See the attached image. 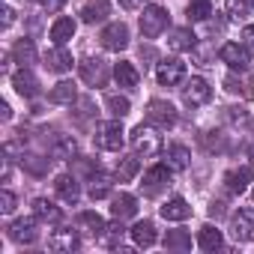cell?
<instances>
[{"instance_id": "10", "label": "cell", "mask_w": 254, "mask_h": 254, "mask_svg": "<svg viewBox=\"0 0 254 254\" xmlns=\"http://www.w3.org/2000/svg\"><path fill=\"white\" fill-rule=\"evenodd\" d=\"M165 186H171V165H156V168H150L144 174V183H141L144 194H156Z\"/></svg>"}, {"instance_id": "46", "label": "cell", "mask_w": 254, "mask_h": 254, "mask_svg": "<svg viewBox=\"0 0 254 254\" xmlns=\"http://www.w3.org/2000/svg\"><path fill=\"white\" fill-rule=\"evenodd\" d=\"M12 18H15V12H12V6H6V9H3V27H9Z\"/></svg>"}, {"instance_id": "37", "label": "cell", "mask_w": 254, "mask_h": 254, "mask_svg": "<svg viewBox=\"0 0 254 254\" xmlns=\"http://www.w3.org/2000/svg\"><path fill=\"white\" fill-rule=\"evenodd\" d=\"M48 159H42V156H21V168H27L30 174H36V177H42V174H48Z\"/></svg>"}, {"instance_id": "29", "label": "cell", "mask_w": 254, "mask_h": 254, "mask_svg": "<svg viewBox=\"0 0 254 254\" xmlns=\"http://www.w3.org/2000/svg\"><path fill=\"white\" fill-rule=\"evenodd\" d=\"M165 159H168V165H171V171H186L189 168V150L183 147V144H171L168 150H165Z\"/></svg>"}, {"instance_id": "22", "label": "cell", "mask_w": 254, "mask_h": 254, "mask_svg": "<svg viewBox=\"0 0 254 254\" xmlns=\"http://www.w3.org/2000/svg\"><path fill=\"white\" fill-rule=\"evenodd\" d=\"M54 189H57V194L66 200V203H78V197H81V189H78V180L75 177H69V174H63V177H57V183H54Z\"/></svg>"}, {"instance_id": "40", "label": "cell", "mask_w": 254, "mask_h": 254, "mask_svg": "<svg viewBox=\"0 0 254 254\" xmlns=\"http://www.w3.org/2000/svg\"><path fill=\"white\" fill-rule=\"evenodd\" d=\"M224 84H227V90H230V93H239V90H242L245 96H251V93L245 90V87H248V78H236V75H227V81H224Z\"/></svg>"}, {"instance_id": "9", "label": "cell", "mask_w": 254, "mask_h": 254, "mask_svg": "<svg viewBox=\"0 0 254 254\" xmlns=\"http://www.w3.org/2000/svg\"><path fill=\"white\" fill-rule=\"evenodd\" d=\"M81 78H84V84H90V87H105V81H108V66H105V60L87 57V60L81 63Z\"/></svg>"}, {"instance_id": "16", "label": "cell", "mask_w": 254, "mask_h": 254, "mask_svg": "<svg viewBox=\"0 0 254 254\" xmlns=\"http://www.w3.org/2000/svg\"><path fill=\"white\" fill-rule=\"evenodd\" d=\"M114 78H117V84H120V87H126V90H135V87L141 84L138 69H135L132 63H126V60H120V63L114 66Z\"/></svg>"}, {"instance_id": "41", "label": "cell", "mask_w": 254, "mask_h": 254, "mask_svg": "<svg viewBox=\"0 0 254 254\" xmlns=\"http://www.w3.org/2000/svg\"><path fill=\"white\" fill-rule=\"evenodd\" d=\"M12 209H15V194H12V191L6 189L3 194H0V212H6V215H9Z\"/></svg>"}, {"instance_id": "43", "label": "cell", "mask_w": 254, "mask_h": 254, "mask_svg": "<svg viewBox=\"0 0 254 254\" xmlns=\"http://www.w3.org/2000/svg\"><path fill=\"white\" fill-rule=\"evenodd\" d=\"M120 6H123V9H141L144 0H120Z\"/></svg>"}, {"instance_id": "12", "label": "cell", "mask_w": 254, "mask_h": 254, "mask_svg": "<svg viewBox=\"0 0 254 254\" xmlns=\"http://www.w3.org/2000/svg\"><path fill=\"white\" fill-rule=\"evenodd\" d=\"M12 87H15V93H18V96H24V99L39 96V81H36V75H33L30 69H24V66L12 75Z\"/></svg>"}, {"instance_id": "1", "label": "cell", "mask_w": 254, "mask_h": 254, "mask_svg": "<svg viewBox=\"0 0 254 254\" xmlns=\"http://www.w3.org/2000/svg\"><path fill=\"white\" fill-rule=\"evenodd\" d=\"M132 150H135V156H144V159L162 153V135L153 129V123L150 126H144V123L135 126V132H132Z\"/></svg>"}, {"instance_id": "23", "label": "cell", "mask_w": 254, "mask_h": 254, "mask_svg": "<svg viewBox=\"0 0 254 254\" xmlns=\"http://www.w3.org/2000/svg\"><path fill=\"white\" fill-rule=\"evenodd\" d=\"M111 212H114V218H132L135 212H138V200L132 197V194H117L114 197V206H111Z\"/></svg>"}, {"instance_id": "44", "label": "cell", "mask_w": 254, "mask_h": 254, "mask_svg": "<svg viewBox=\"0 0 254 254\" xmlns=\"http://www.w3.org/2000/svg\"><path fill=\"white\" fill-rule=\"evenodd\" d=\"M242 39H245V45H254V24H248L242 30Z\"/></svg>"}, {"instance_id": "2", "label": "cell", "mask_w": 254, "mask_h": 254, "mask_svg": "<svg viewBox=\"0 0 254 254\" xmlns=\"http://www.w3.org/2000/svg\"><path fill=\"white\" fill-rule=\"evenodd\" d=\"M168 21H171L168 9L153 3V6H147L144 15H141V33H144L147 39H156V36H162V33L168 30Z\"/></svg>"}, {"instance_id": "17", "label": "cell", "mask_w": 254, "mask_h": 254, "mask_svg": "<svg viewBox=\"0 0 254 254\" xmlns=\"http://www.w3.org/2000/svg\"><path fill=\"white\" fill-rule=\"evenodd\" d=\"M248 183H251V168H233L224 177V186H227L230 194H242L248 189Z\"/></svg>"}, {"instance_id": "33", "label": "cell", "mask_w": 254, "mask_h": 254, "mask_svg": "<svg viewBox=\"0 0 254 254\" xmlns=\"http://www.w3.org/2000/svg\"><path fill=\"white\" fill-rule=\"evenodd\" d=\"M171 48H174V51H191V48H194V33H191L189 27L174 30V33H171Z\"/></svg>"}, {"instance_id": "4", "label": "cell", "mask_w": 254, "mask_h": 254, "mask_svg": "<svg viewBox=\"0 0 254 254\" xmlns=\"http://www.w3.org/2000/svg\"><path fill=\"white\" fill-rule=\"evenodd\" d=\"M147 123H153L156 129H171L177 123V108L165 99H153L147 105Z\"/></svg>"}, {"instance_id": "47", "label": "cell", "mask_w": 254, "mask_h": 254, "mask_svg": "<svg viewBox=\"0 0 254 254\" xmlns=\"http://www.w3.org/2000/svg\"><path fill=\"white\" fill-rule=\"evenodd\" d=\"M251 162H254V147H251Z\"/></svg>"}, {"instance_id": "8", "label": "cell", "mask_w": 254, "mask_h": 254, "mask_svg": "<svg viewBox=\"0 0 254 254\" xmlns=\"http://www.w3.org/2000/svg\"><path fill=\"white\" fill-rule=\"evenodd\" d=\"M126 45H129V27L123 21H114L102 30V48L105 51H123Z\"/></svg>"}, {"instance_id": "25", "label": "cell", "mask_w": 254, "mask_h": 254, "mask_svg": "<svg viewBox=\"0 0 254 254\" xmlns=\"http://www.w3.org/2000/svg\"><path fill=\"white\" fill-rule=\"evenodd\" d=\"M75 96H78V90H75L72 81H60V84H54L51 93H48V99H51L54 105H72Z\"/></svg>"}, {"instance_id": "34", "label": "cell", "mask_w": 254, "mask_h": 254, "mask_svg": "<svg viewBox=\"0 0 254 254\" xmlns=\"http://www.w3.org/2000/svg\"><path fill=\"white\" fill-rule=\"evenodd\" d=\"M165 248H171V251H189V248H191V236H189L186 230H168Z\"/></svg>"}, {"instance_id": "31", "label": "cell", "mask_w": 254, "mask_h": 254, "mask_svg": "<svg viewBox=\"0 0 254 254\" xmlns=\"http://www.w3.org/2000/svg\"><path fill=\"white\" fill-rule=\"evenodd\" d=\"M78 227L87 230L90 236H99V233L105 230V221H102L99 212H81V215H78Z\"/></svg>"}, {"instance_id": "19", "label": "cell", "mask_w": 254, "mask_h": 254, "mask_svg": "<svg viewBox=\"0 0 254 254\" xmlns=\"http://www.w3.org/2000/svg\"><path fill=\"white\" fill-rule=\"evenodd\" d=\"M189 215H191V206L183 197H171L162 203V218H168V221H186Z\"/></svg>"}, {"instance_id": "36", "label": "cell", "mask_w": 254, "mask_h": 254, "mask_svg": "<svg viewBox=\"0 0 254 254\" xmlns=\"http://www.w3.org/2000/svg\"><path fill=\"white\" fill-rule=\"evenodd\" d=\"M212 15V0H191L189 3V18L191 21H206Z\"/></svg>"}, {"instance_id": "6", "label": "cell", "mask_w": 254, "mask_h": 254, "mask_svg": "<svg viewBox=\"0 0 254 254\" xmlns=\"http://www.w3.org/2000/svg\"><path fill=\"white\" fill-rule=\"evenodd\" d=\"M230 233L236 242H254V209H239L230 218Z\"/></svg>"}, {"instance_id": "35", "label": "cell", "mask_w": 254, "mask_h": 254, "mask_svg": "<svg viewBox=\"0 0 254 254\" xmlns=\"http://www.w3.org/2000/svg\"><path fill=\"white\" fill-rule=\"evenodd\" d=\"M108 191H111V177L93 174V177H90V197H93V200H102V197H108Z\"/></svg>"}, {"instance_id": "18", "label": "cell", "mask_w": 254, "mask_h": 254, "mask_svg": "<svg viewBox=\"0 0 254 254\" xmlns=\"http://www.w3.org/2000/svg\"><path fill=\"white\" fill-rule=\"evenodd\" d=\"M33 215H36L39 221H51V224H57V221L63 218L60 206H57L54 200H48V197H36V200H33Z\"/></svg>"}, {"instance_id": "30", "label": "cell", "mask_w": 254, "mask_h": 254, "mask_svg": "<svg viewBox=\"0 0 254 254\" xmlns=\"http://www.w3.org/2000/svg\"><path fill=\"white\" fill-rule=\"evenodd\" d=\"M227 18L230 21H245L254 12V0H227Z\"/></svg>"}, {"instance_id": "21", "label": "cell", "mask_w": 254, "mask_h": 254, "mask_svg": "<svg viewBox=\"0 0 254 254\" xmlns=\"http://www.w3.org/2000/svg\"><path fill=\"white\" fill-rule=\"evenodd\" d=\"M111 12V0H90V3L81 9V18L87 24H96V21H105Z\"/></svg>"}, {"instance_id": "3", "label": "cell", "mask_w": 254, "mask_h": 254, "mask_svg": "<svg viewBox=\"0 0 254 254\" xmlns=\"http://www.w3.org/2000/svg\"><path fill=\"white\" fill-rule=\"evenodd\" d=\"M96 144H99L102 150H111V153H120V150H123V144H126V132H123L120 120H111V123H102V126H99Z\"/></svg>"}, {"instance_id": "28", "label": "cell", "mask_w": 254, "mask_h": 254, "mask_svg": "<svg viewBox=\"0 0 254 254\" xmlns=\"http://www.w3.org/2000/svg\"><path fill=\"white\" fill-rule=\"evenodd\" d=\"M12 57H15V63H21V66L27 69L30 63H36V45H33L30 39H18V42L12 45Z\"/></svg>"}, {"instance_id": "39", "label": "cell", "mask_w": 254, "mask_h": 254, "mask_svg": "<svg viewBox=\"0 0 254 254\" xmlns=\"http://www.w3.org/2000/svg\"><path fill=\"white\" fill-rule=\"evenodd\" d=\"M75 150H78V147H75V141H72V138H63V141L54 147V159H72V156H75Z\"/></svg>"}, {"instance_id": "26", "label": "cell", "mask_w": 254, "mask_h": 254, "mask_svg": "<svg viewBox=\"0 0 254 254\" xmlns=\"http://www.w3.org/2000/svg\"><path fill=\"white\" fill-rule=\"evenodd\" d=\"M123 236H126V227H123V218H117L114 224H105V230L99 233V242L108 245V248H120Z\"/></svg>"}, {"instance_id": "5", "label": "cell", "mask_w": 254, "mask_h": 254, "mask_svg": "<svg viewBox=\"0 0 254 254\" xmlns=\"http://www.w3.org/2000/svg\"><path fill=\"white\" fill-rule=\"evenodd\" d=\"M156 78H159L162 87H177L186 78V63L177 60V57H165L159 63V69H156Z\"/></svg>"}, {"instance_id": "42", "label": "cell", "mask_w": 254, "mask_h": 254, "mask_svg": "<svg viewBox=\"0 0 254 254\" xmlns=\"http://www.w3.org/2000/svg\"><path fill=\"white\" fill-rule=\"evenodd\" d=\"M66 6V0H42V9L51 15V12H57V9H63Z\"/></svg>"}, {"instance_id": "13", "label": "cell", "mask_w": 254, "mask_h": 254, "mask_svg": "<svg viewBox=\"0 0 254 254\" xmlns=\"http://www.w3.org/2000/svg\"><path fill=\"white\" fill-rule=\"evenodd\" d=\"M9 236H12L15 242H24V245L36 242V239H39L36 215H33V218H15V221H12V227H9Z\"/></svg>"}, {"instance_id": "38", "label": "cell", "mask_w": 254, "mask_h": 254, "mask_svg": "<svg viewBox=\"0 0 254 254\" xmlns=\"http://www.w3.org/2000/svg\"><path fill=\"white\" fill-rule=\"evenodd\" d=\"M129 111H132V105H129L126 96H108V114H114L117 120H123Z\"/></svg>"}, {"instance_id": "32", "label": "cell", "mask_w": 254, "mask_h": 254, "mask_svg": "<svg viewBox=\"0 0 254 254\" xmlns=\"http://www.w3.org/2000/svg\"><path fill=\"white\" fill-rule=\"evenodd\" d=\"M138 156H126V159H120L117 162V180L120 183H129V180H135V174H138Z\"/></svg>"}, {"instance_id": "14", "label": "cell", "mask_w": 254, "mask_h": 254, "mask_svg": "<svg viewBox=\"0 0 254 254\" xmlns=\"http://www.w3.org/2000/svg\"><path fill=\"white\" fill-rule=\"evenodd\" d=\"M45 69H51V72H57V75H63V72L72 69V54L66 51V45H54V48L45 54Z\"/></svg>"}, {"instance_id": "45", "label": "cell", "mask_w": 254, "mask_h": 254, "mask_svg": "<svg viewBox=\"0 0 254 254\" xmlns=\"http://www.w3.org/2000/svg\"><path fill=\"white\" fill-rule=\"evenodd\" d=\"M9 117H12V108L6 102H0V120H9Z\"/></svg>"}, {"instance_id": "24", "label": "cell", "mask_w": 254, "mask_h": 254, "mask_svg": "<svg viewBox=\"0 0 254 254\" xmlns=\"http://www.w3.org/2000/svg\"><path fill=\"white\" fill-rule=\"evenodd\" d=\"M72 36H75V21L72 18H57L51 24V42L54 45H66Z\"/></svg>"}, {"instance_id": "20", "label": "cell", "mask_w": 254, "mask_h": 254, "mask_svg": "<svg viewBox=\"0 0 254 254\" xmlns=\"http://www.w3.org/2000/svg\"><path fill=\"white\" fill-rule=\"evenodd\" d=\"M129 233H132L135 245H141V248H150V245H156V239H159V233H156V224H153V221H138Z\"/></svg>"}, {"instance_id": "7", "label": "cell", "mask_w": 254, "mask_h": 254, "mask_svg": "<svg viewBox=\"0 0 254 254\" xmlns=\"http://www.w3.org/2000/svg\"><path fill=\"white\" fill-rule=\"evenodd\" d=\"M221 60H224L230 69L245 72V69L251 66V51H248L245 42H227V45L221 48Z\"/></svg>"}, {"instance_id": "11", "label": "cell", "mask_w": 254, "mask_h": 254, "mask_svg": "<svg viewBox=\"0 0 254 254\" xmlns=\"http://www.w3.org/2000/svg\"><path fill=\"white\" fill-rule=\"evenodd\" d=\"M209 96H212V87H209L203 78H191V81L186 84V90H183V99H186V105H191V108L206 105Z\"/></svg>"}, {"instance_id": "15", "label": "cell", "mask_w": 254, "mask_h": 254, "mask_svg": "<svg viewBox=\"0 0 254 254\" xmlns=\"http://www.w3.org/2000/svg\"><path fill=\"white\" fill-rule=\"evenodd\" d=\"M48 245H51V251H75L81 245V239H78V230L60 227V230H54V236L48 239Z\"/></svg>"}, {"instance_id": "27", "label": "cell", "mask_w": 254, "mask_h": 254, "mask_svg": "<svg viewBox=\"0 0 254 254\" xmlns=\"http://www.w3.org/2000/svg\"><path fill=\"white\" fill-rule=\"evenodd\" d=\"M197 245H200L203 251H218V248L224 245V236H221V230H215L212 224H206V227H200V233H197Z\"/></svg>"}]
</instances>
